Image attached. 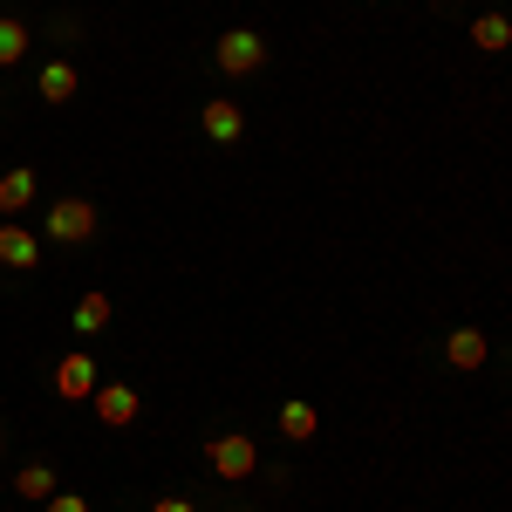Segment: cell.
<instances>
[{"instance_id":"obj_9","label":"cell","mask_w":512,"mask_h":512,"mask_svg":"<svg viewBox=\"0 0 512 512\" xmlns=\"http://www.w3.org/2000/svg\"><path fill=\"white\" fill-rule=\"evenodd\" d=\"M41 178L28 171V164H14V171H0V219H21L28 205H35Z\"/></svg>"},{"instance_id":"obj_5","label":"cell","mask_w":512,"mask_h":512,"mask_svg":"<svg viewBox=\"0 0 512 512\" xmlns=\"http://www.w3.org/2000/svg\"><path fill=\"white\" fill-rule=\"evenodd\" d=\"M0 267H7V274H28V267H41V233L14 226V219H0Z\"/></svg>"},{"instance_id":"obj_3","label":"cell","mask_w":512,"mask_h":512,"mask_svg":"<svg viewBox=\"0 0 512 512\" xmlns=\"http://www.w3.org/2000/svg\"><path fill=\"white\" fill-rule=\"evenodd\" d=\"M212 62H219V76H260L267 69V41L253 28H226L219 48H212Z\"/></svg>"},{"instance_id":"obj_12","label":"cell","mask_w":512,"mask_h":512,"mask_svg":"<svg viewBox=\"0 0 512 512\" xmlns=\"http://www.w3.org/2000/svg\"><path fill=\"white\" fill-rule=\"evenodd\" d=\"M472 48L506 55V48H512V21H506V14H478V21H472Z\"/></svg>"},{"instance_id":"obj_16","label":"cell","mask_w":512,"mask_h":512,"mask_svg":"<svg viewBox=\"0 0 512 512\" xmlns=\"http://www.w3.org/2000/svg\"><path fill=\"white\" fill-rule=\"evenodd\" d=\"M41 512H89V499H82V492H55Z\"/></svg>"},{"instance_id":"obj_17","label":"cell","mask_w":512,"mask_h":512,"mask_svg":"<svg viewBox=\"0 0 512 512\" xmlns=\"http://www.w3.org/2000/svg\"><path fill=\"white\" fill-rule=\"evenodd\" d=\"M151 512H198V506H192V499H178V492H164V499H158Z\"/></svg>"},{"instance_id":"obj_1","label":"cell","mask_w":512,"mask_h":512,"mask_svg":"<svg viewBox=\"0 0 512 512\" xmlns=\"http://www.w3.org/2000/svg\"><path fill=\"white\" fill-rule=\"evenodd\" d=\"M41 239H48V246H89V239H96V205H89V198H55V205L41 212Z\"/></svg>"},{"instance_id":"obj_4","label":"cell","mask_w":512,"mask_h":512,"mask_svg":"<svg viewBox=\"0 0 512 512\" xmlns=\"http://www.w3.org/2000/svg\"><path fill=\"white\" fill-rule=\"evenodd\" d=\"M96 383H103V369H96L89 349H69L62 362H55V396H62V403H89Z\"/></svg>"},{"instance_id":"obj_11","label":"cell","mask_w":512,"mask_h":512,"mask_svg":"<svg viewBox=\"0 0 512 512\" xmlns=\"http://www.w3.org/2000/svg\"><path fill=\"white\" fill-rule=\"evenodd\" d=\"M69 328H76L82 342H89V335H103V328H110V294H103V287H89V294L76 301V315H69Z\"/></svg>"},{"instance_id":"obj_14","label":"cell","mask_w":512,"mask_h":512,"mask_svg":"<svg viewBox=\"0 0 512 512\" xmlns=\"http://www.w3.org/2000/svg\"><path fill=\"white\" fill-rule=\"evenodd\" d=\"M315 403H301V396H294V403H280V437H294V444H308V437H315Z\"/></svg>"},{"instance_id":"obj_18","label":"cell","mask_w":512,"mask_h":512,"mask_svg":"<svg viewBox=\"0 0 512 512\" xmlns=\"http://www.w3.org/2000/svg\"><path fill=\"white\" fill-rule=\"evenodd\" d=\"M0 451H7V431H0Z\"/></svg>"},{"instance_id":"obj_7","label":"cell","mask_w":512,"mask_h":512,"mask_svg":"<svg viewBox=\"0 0 512 512\" xmlns=\"http://www.w3.org/2000/svg\"><path fill=\"white\" fill-rule=\"evenodd\" d=\"M198 130H205L212 144H239V130H246V110H239L233 96H212V103L198 110Z\"/></svg>"},{"instance_id":"obj_15","label":"cell","mask_w":512,"mask_h":512,"mask_svg":"<svg viewBox=\"0 0 512 512\" xmlns=\"http://www.w3.org/2000/svg\"><path fill=\"white\" fill-rule=\"evenodd\" d=\"M21 55H28V28L21 21H0V69H14Z\"/></svg>"},{"instance_id":"obj_2","label":"cell","mask_w":512,"mask_h":512,"mask_svg":"<svg viewBox=\"0 0 512 512\" xmlns=\"http://www.w3.org/2000/svg\"><path fill=\"white\" fill-rule=\"evenodd\" d=\"M205 465L226 478V485H246V478H260V444L246 431H219L205 444Z\"/></svg>"},{"instance_id":"obj_6","label":"cell","mask_w":512,"mask_h":512,"mask_svg":"<svg viewBox=\"0 0 512 512\" xmlns=\"http://www.w3.org/2000/svg\"><path fill=\"white\" fill-rule=\"evenodd\" d=\"M89 403H96V417H103L110 431H130V424H137V410H144L130 383H96V396H89Z\"/></svg>"},{"instance_id":"obj_8","label":"cell","mask_w":512,"mask_h":512,"mask_svg":"<svg viewBox=\"0 0 512 512\" xmlns=\"http://www.w3.org/2000/svg\"><path fill=\"white\" fill-rule=\"evenodd\" d=\"M485 355H492V342H485V328H451V335H444V362H451L458 376H472V369H485Z\"/></svg>"},{"instance_id":"obj_13","label":"cell","mask_w":512,"mask_h":512,"mask_svg":"<svg viewBox=\"0 0 512 512\" xmlns=\"http://www.w3.org/2000/svg\"><path fill=\"white\" fill-rule=\"evenodd\" d=\"M14 492H21V499H35V506H48L62 485H55V472H48V465H21V472H14Z\"/></svg>"},{"instance_id":"obj_10","label":"cell","mask_w":512,"mask_h":512,"mask_svg":"<svg viewBox=\"0 0 512 512\" xmlns=\"http://www.w3.org/2000/svg\"><path fill=\"white\" fill-rule=\"evenodd\" d=\"M35 89H41V103H76V89H82L76 62H48V69L35 76Z\"/></svg>"}]
</instances>
